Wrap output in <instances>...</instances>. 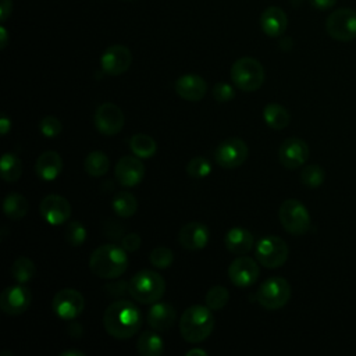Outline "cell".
<instances>
[{"instance_id":"6da1fadb","label":"cell","mask_w":356,"mask_h":356,"mask_svg":"<svg viewBox=\"0 0 356 356\" xmlns=\"http://www.w3.org/2000/svg\"><path fill=\"white\" fill-rule=\"evenodd\" d=\"M142 321L143 316L140 309L127 299L113 302L103 316V324L107 334L115 339L132 338L140 330Z\"/></svg>"},{"instance_id":"7a4b0ae2","label":"cell","mask_w":356,"mask_h":356,"mask_svg":"<svg viewBox=\"0 0 356 356\" xmlns=\"http://www.w3.org/2000/svg\"><path fill=\"white\" fill-rule=\"evenodd\" d=\"M127 250L115 243H104L96 248L89 259L90 271L100 278H118L128 268Z\"/></svg>"},{"instance_id":"3957f363","label":"cell","mask_w":356,"mask_h":356,"mask_svg":"<svg viewBox=\"0 0 356 356\" xmlns=\"http://www.w3.org/2000/svg\"><path fill=\"white\" fill-rule=\"evenodd\" d=\"M214 328V317L209 306L193 305L188 307L179 318L182 338L191 343L204 341Z\"/></svg>"},{"instance_id":"277c9868","label":"cell","mask_w":356,"mask_h":356,"mask_svg":"<svg viewBox=\"0 0 356 356\" xmlns=\"http://www.w3.org/2000/svg\"><path fill=\"white\" fill-rule=\"evenodd\" d=\"M128 292L134 300L143 305H153L163 298L165 281L153 270H140L128 281Z\"/></svg>"},{"instance_id":"5b68a950","label":"cell","mask_w":356,"mask_h":356,"mask_svg":"<svg viewBox=\"0 0 356 356\" xmlns=\"http://www.w3.org/2000/svg\"><path fill=\"white\" fill-rule=\"evenodd\" d=\"M234 85L243 92H254L264 82V68L253 57H241L231 67Z\"/></svg>"},{"instance_id":"8992f818","label":"cell","mask_w":356,"mask_h":356,"mask_svg":"<svg viewBox=\"0 0 356 356\" xmlns=\"http://www.w3.org/2000/svg\"><path fill=\"white\" fill-rule=\"evenodd\" d=\"M291 293V285L285 278L270 277L260 284L256 292V299L264 309L277 310L289 302Z\"/></svg>"},{"instance_id":"52a82bcc","label":"cell","mask_w":356,"mask_h":356,"mask_svg":"<svg viewBox=\"0 0 356 356\" xmlns=\"http://www.w3.org/2000/svg\"><path fill=\"white\" fill-rule=\"evenodd\" d=\"M278 218L284 229L292 235H303L310 229V214L298 199H286L281 203Z\"/></svg>"},{"instance_id":"ba28073f","label":"cell","mask_w":356,"mask_h":356,"mask_svg":"<svg viewBox=\"0 0 356 356\" xmlns=\"http://www.w3.org/2000/svg\"><path fill=\"white\" fill-rule=\"evenodd\" d=\"M254 254L260 266L266 268H277L286 261L289 249L282 238L268 235L257 241Z\"/></svg>"},{"instance_id":"9c48e42d","label":"cell","mask_w":356,"mask_h":356,"mask_svg":"<svg viewBox=\"0 0 356 356\" xmlns=\"http://www.w3.org/2000/svg\"><path fill=\"white\" fill-rule=\"evenodd\" d=\"M327 33L339 42H349L356 38V11L338 8L325 21Z\"/></svg>"},{"instance_id":"30bf717a","label":"cell","mask_w":356,"mask_h":356,"mask_svg":"<svg viewBox=\"0 0 356 356\" xmlns=\"http://www.w3.org/2000/svg\"><path fill=\"white\" fill-rule=\"evenodd\" d=\"M249 154L248 145L239 138H228L222 140L216 152L214 160L222 168H236L242 165Z\"/></svg>"},{"instance_id":"8fae6325","label":"cell","mask_w":356,"mask_h":356,"mask_svg":"<svg viewBox=\"0 0 356 356\" xmlns=\"http://www.w3.org/2000/svg\"><path fill=\"white\" fill-rule=\"evenodd\" d=\"M85 307V299L81 292L72 288L60 289L51 302L53 312L63 320L76 318Z\"/></svg>"},{"instance_id":"7c38bea8","label":"cell","mask_w":356,"mask_h":356,"mask_svg":"<svg viewBox=\"0 0 356 356\" xmlns=\"http://www.w3.org/2000/svg\"><path fill=\"white\" fill-rule=\"evenodd\" d=\"M124 121L125 118L122 110L114 103L107 102L96 108L95 127L106 136L117 135L124 128Z\"/></svg>"},{"instance_id":"4fadbf2b","label":"cell","mask_w":356,"mask_h":356,"mask_svg":"<svg viewBox=\"0 0 356 356\" xmlns=\"http://www.w3.org/2000/svg\"><path fill=\"white\" fill-rule=\"evenodd\" d=\"M32 293L22 284L7 286L0 295V309L8 316H19L31 306Z\"/></svg>"},{"instance_id":"5bb4252c","label":"cell","mask_w":356,"mask_h":356,"mask_svg":"<svg viewBox=\"0 0 356 356\" xmlns=\"http://www.w3.org/2000/svg\"><path fill=\"white\" fill-rule=\"evenodd\" d=\"M259 261L248 256H239L232 260L228 267V277L235 286L246 288L256 282L259 278Z\"/></svg>"},{"instance_id":"9a60e30c","label":"cell","mask_w":356,"mask_h":356,"mask_svg":"<svg viewBox=\"0 0 356 356\" xmlns=\"http://www.w3.org/2000/svg\"><path fill=\"white\" fill-rule=\"evenodd\" d=\"M132 63V54L128 47L122 44H113L108 46L102 57H100V67L107 75H121L124 74Z\"/></svg>"},{"instance_id":"2e32d148","label":"cell","mask_w":356,"mask_h":356,"mask_svg":"<svg viewBox=\"0 0 356 356\" xmlns=\"http://www.w3.org/2000/svg\"><path fill=\"white\" fill-rule=\"evenodd\" d=\"M39 210L43 220L50 225H61L71 216L70 202L64 196L56 193L44 196L40 202Z\"/></svg>"},{"instance_id":"e0dca14e","label":"cell","mask_w":356,"mask_h":356,"mask_svg":"<svg viewBox=\"0 0 356 356\" xmlns=\"http://www.w3.org/2000/svg\"><path fill=\"white\" fill-rule=\"evenodd\" d=\"M309 159V146L300 138L285 139L278 149L280 163L289 170L302 167Z\"/></svg>"},{"instance_id":"ac0fdd59","label":"cell","mask_w":356,"mask_h":356,"mask_svg":"<svg viewBox=\"0 0 356 356\" xmlns=\"http://www.w3.org/2000/svg\"><path fill=\"white\" fill-rule=\"evenodd\" d=\"M114 175L120 185L127 188L135 186L145 177V165L136 156H124L117 161Z\"/></svg>"},{"instance_id":"d6986e66","label":"cell","mask_w":356,"mask_h":356,"mask_svg":"<svg viewBox=\"0 0 356 356\" xmlns=\"http://www.w3.org/2000/svg\"><path fill=\"white\" fill-rule=\"evenodd\" d=\"M178 241L181 246L188 250H200L207 246L210 241V231L203 222L191 221L181 228Z\"/></svg>"},{"instance_id":"ffe728a7","label":"cell","mask_w":356,"mask_h":356,"mask_svg":"<svg viewBox=\"0 0 356 356\" xmlns=\"http://www.w3.org/2000/svg\"><path fill=\"white\" fill-rule=\"evenodd\" d=\"M175 92L179 97L188 102H199L207 92L206 81L196 74H185L175 81Z\"/></svg>"},{"instance_id":"44dd1931","label":"cell","mask_w":356,"mask_h":356,"mask_svg":"<svg viewBox=\"0 0 356 356\" xmlns=\"http://www.w3.org/2000/svg\"><path fill=\"white\" fill-rule=\"evenodd\" d=\"M146 321L153 330H156L159 332H163V331L170 330L175 324L177 312L170 303L156 302L149 309L147 316H146Z\"/></svg>"},{"instance_id":"7402d4cb","label":"cell","mask_w":356,"mask_h":356,"mask_svg":"<svg viewBox=\"0 0 356 356\" xmlns=\"http://www.w3.org/2000/svg\"><path fill=\"white\" fill-rule=\"evenodd\" d=\"M260 26L267 36L278 38L288 26L286 14L280 7H268L260 15Z\"/></svg>"},{"instance_id":"603a6c76","label":"cell","mask_w":356,"mask_h":356,"mask_svg":"<svg viewBox=\"0 0 356 356\" xmlns=\"http://www.w3.org/2000/svg\"><path fill=\"white\" fill-rule=\"evenodd\" d=\"M63 170V159L54 150L43 152L35 164V171L38 177L43 181H53L56 179Z\"/></svg>"},{"instance_id":"cb8c5ba5","label":"cell","mask_w":356,"mask_h":356,"mask_svg":"<svg viewBox=\"0 0 356 356\" xmlns=\"http://www.w3.org/2000/svg\"><path fill=\"white\" fill-rule=\"evenodd\" d=\"M225 248L238 256L246 254L254 243V238L253 234L242 227H234L231 229H228V232L225 234Z\"/></svg>"},{"instance_id":"d4e9b609","label":"cell","mask_w":356,"mask_h":356,"mask_svg":"<svg viewBox=\"0 0 356 356\" xmlns=\"http://www.w3.org/2000/svg\"><path fill=\"white\" fill-rule=\"evenodd\" d=\"M136 349L142 356H160L164 352V341L154 331H145L136 342Z\"/></svg>"},{"instance_id":"484cf974","label":"cell","mask_w":356,"mask_h":356,"mask_svg":"<svg viewBox=\"0 0 356 356\" xmlns=\"http://www.w3.org/2000/svg\"><path fill=\"white\" fill-rule=\"evenodd\" d=\"M263 120L273 129H284L289 125L291 114L284 106L270 103L263 108Z\"/></svg>"},{"instance_id":"4316f807","label":"cell","mask_w":356,"mask_h":356,"mask_svg":"<svg viewBox=\"0 0 356 356\" xmlns=\"http://www.w3.org/2000/svg\"><path fill=\"white\" fill-rule=\"evenodd\" d=\"M111 207L114 213L122 218L132 217L138 210V202L136 197L127 191H120L113 196Z\"/></svg>"},{"instance_id":"83f0119b","label":"cell","mask_w":356,"mask_h":356,"mask_svg":"<svg viewBox=\"0 0 356 356\" xmlns=\"http://www.w3.org/2000/svg\"><path fill=\"white\" fill-rule=\"evenodd\" d=\"M28 209V200L21 193H10L3 200V213L10 220H19L25 217Z\"/></svg>"},{"instance_id":"f1b7e54d","label":"cell","mask_w":356,"mask_h":356,"mask_svg":"<svg viewBox=\"0 0 356 356\" xmlns=\"http://www.w3.org/2000/svg\"><path fill=\"white\" fill-rule=\"evenodd\" d=\"M129 149L139 159H150L157 150V143L146 134H135L129 139Z\"/></svg>"},{"instance_id":"f546056e","label":"cell","mask_w":356,"mask_h":356,"mask_svg":"<svg viewBox=\"0 0 356 356\" xmlns=\"http://www.w3.org/2000/svg\"><path fill=\"white\" fill-rule=\"evenodd\" d=\"M83 167L90 177H103L110 168V159L104 152L95 150L86 156Z\"/></svg>"},{"instance_id":"4dcf8cb0","label":"cell","mask_w":356,"mask_h":356,"mask_svg":"<svg viewBox=\"0 0 356 356\" xmlns=\"http://www.w3.org/2000/svg\"><path fill=\"white\" fill-rule=\"evenodd\" d=\"M0 171L6 182H15L22 174V161L14 153H4L0 160Z\"/></svg>"},{"instance_id":"1f68e13d","label":"cell","mask_w":356,"mask_h":356,"mask_svg":"<svg viewBox=\"0 0 356 356\" xmlns=\"http://www.w3.org/2000/svg\"><path fill=\"white\" fill-rule=\"evenodd\" d=\"M13 278L15 282L18 284H25L28 281H31L36 273L35 268V263L25 256H19L18 259H15V261L11 266L10 270Z\"/></svg>"},{"instance_id":"d6a6232c","label":"cell","mask_w":356,"mask_h":356,"mask_svg":"<svg viewBox=\"0 0 356 356\" xmlns=\"http://www.w3.org/2000/svg\"><path fill=\"white\" fill-rule=\"evenodd\" d=\"M325 178V172L321 165L310 164L302 168L300 171V181L307 188H318Z\"/></svg>"},{"instance_id":"836d02e7","label":"cell","mask_w":356,"mask_h":356,"mask_svg":"<svg viewBox=\"0 0 356 356\" xmlns=\"http://www.w3.org/2000/svg\"><path fill=\"white\" fill-rule=\"evenodd\" d=\"M204 300H206V306H209L211 310H220L228 303L229 292L225 286L216 285L207 291Z\"/></svg>"},{"instance_id":"e575fe53","label":"cell","mask_w":356,"mask_h":356,"mask_svg":"<svg viewBox=\"0 0 356 356\" xmlns=\"http://www.w3.org/2000/svg\"><path fill=\"white\" fill-rule=\"evenodd\" d=\"M211 172V164L206 157L196 156L189 160L186 164V174L195 179H202L210 175Z\"/></svg>"},{"instance_id":"d590c367","label":"cell","mask_w":356,"mask_h":356,"mask_svg":"<svg viewBox=\"0 0 356 356\" xmlns=\"http://www.w3.org/2000/svg\"><path fill=\"white\" fill-rule=\"evenodd\" d=\"M65 241L71 246H81L86 241V228L81 221H71L65 228Z\"/></svg>"},{"instance_id":"8d00e7d4","label":"cell","mask_w":356,"mask_h":356,"mask_svg":"<svg viewBox=\"0 0 356 356\" xmlns=\"http://www.w3.org/2000/svg\"><path fill=\"white\" fill-rule=\"evenodd\" d=\"M149 260L153 267L156 268H168L174 260V254L171 249L165 246H157L152 250Z\"/></svg>"},{"instance_id":"74e56055","label":"cell","mask_w":356,"mask_h":356,"mask_svg":"<svg viewBox=\"0 0 356 356\" xmlns=\"http://www.w3.org/2000/svg\"><path fill=\"white\" fill-rule=\"evenodd\" d=\"M61 129H63V125H61L60 120L53 115H47V117L42 118L39 122V131L46 138L58 136L61 134Z\"/></svg>"},{"instance_id":"f35d334b","label":"cell","mask_w":356,"mask_h":356,"mask_svg":"<svg viewBox=\"0 0 356 356\" xmlns=\"http://www.w3.org/2000/svg\"><path fill=\"white\" fill-rule=\"evenodd\" d=\"M213 97L220 103H225L235 97V90L232 85L227 82H218L213 86Z\"/></svg>"},{"instance_id":"ab89813d","label":"cell","mask_w":356,"mask_h":356,"mask_svg":"<svg viewBox=\"0 0 356 356\" xmlns=\"http://www.w3.org/2000/svg\"><path fill=\"white\" fill-rule=\"evenodd\" d=\"M140 242H142V239H140V236H139L136 232H129V234H127V235L122 238L121 245H122V248H124L127 252H135V250L139 249Z\"/></svg>"},{"instance_id":"60d3db41","label":"cell","mask_w":356,"mask_h":356,"mask_svg":"<svg viewBox=\"0 0 356 356\" xmlns=\"http://www.w3.org/2000/svg\"><path fill=\"white\" fill-rule=\"evenodd\" d=\"M11 6H13L11 0H0V21L1 22H4L8 18V15L11 14V8H13Z\"/></svg>"},{"instance_id":"b9f144b4","label":"cell","mask_w":356,"mask_h":356,"mask_svg":"<svg viewBox=\"0 0 356 356\" xmlns=\"http://www.w3.org/2000/svg\"><path fill=\"white\" fill-rule=\"evenodd\" d=\"M309 3L317 10H328L337 3V0H309Z\"/></svg>"},{"instance_id":"7bdbcfd3","label":"cell","mask_w":356,"mask_h":356,"mask_svg":"<svg viewBox=\"0 0 356 356\" xmlns=\"http://www.w3.org/2000/svg\"><path fill=\"white\" fill-rule=\"evenodd\" d=\"M10 129H11V120L8 117H6V115L1 117L0 118V132H1V135L3 136L7 135Z\"/></svg>"},{"instance_id":"ee69618b","label":"cell","mask_w":356,"mask_h":356,"mask_svg":"<svg viewBox=\"0 0 356 356\" xmlns=\"http://www.w3.org/2000/svg\"><path fill=\"white\" fill-rule=\"evenodd\" d=\"M8 42V35L4 26H0V49H4Z\"/></svg>"},{"instance_id":"f6af8a7d","label":"cell","mask_w":356,"mask_h":356,"mask_svg":"<svg viewBox=\"0 0 356 356\" xmlns=\"http://www.w3.org/2000/svg\"><path fill=\"white\" fill-rule=\"evenodd\" d=\"M60 356H85V353L82 350H78V349H70V350L61 352Z\"/></svg>"},{"instance_id":"bcb514c9","label":"cell","mask_w":356,"mask_h":356,"mask_svg":"<svg viewBox=\"0 0 356 356\" xmlns=\"http://www.w3.org/2000/svg\"><path fill=\"white\" fill-rule=\"evenodd\" d=\"M195 355H197V356H207V352L203 350V349H199V348H195V349H191V350L186 352V356H195Z\"/></svg>"}]
</instances>
